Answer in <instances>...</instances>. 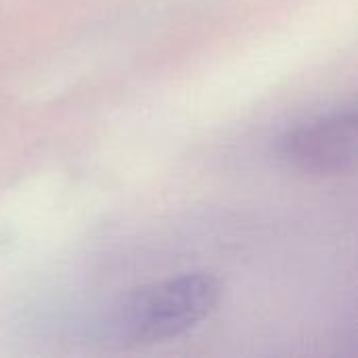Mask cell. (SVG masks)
I'll list each match as a JSON object with an SVG mask.
<instances>
[{"instance_id":"obj_1","label":"cell","mask_w":358,"mask_h":358,"mask_svg":"<svg viewBox=\"0 0 358 358\" xmlns=\"http://www.w3.org/2000/svg\"><path fill=\"white\" fill-rule=\"evenodd\" d=\"M220 296V281L208 273L166 279L132 292L117 310L115 327L124 340L134 344L166 342L206 321Z\"/></svg>"},{"instance_id":"obj_2","label":"cell","mask_w":358,"mask_h":358,"mask_svg":"<svg viewBox=\"0 0 358 358\" xmlns=\"http://www.w3.org/2000/svg\"><path fill=\"white\" fill-rule=\"evenodd\" d=\"M283 155L308 172H342L355 164L357 155V113L338 111L306 122L287 132Z\"/></svg>"}]
</instances>
